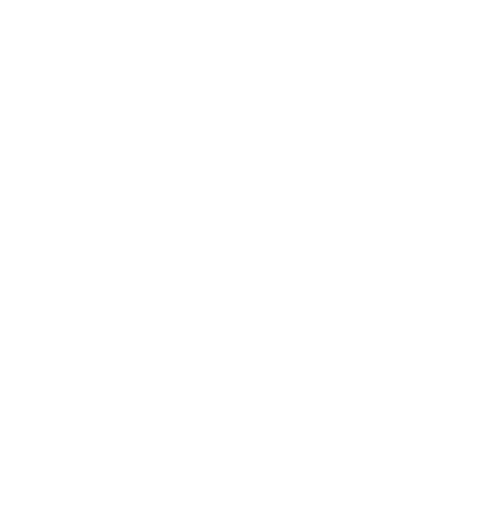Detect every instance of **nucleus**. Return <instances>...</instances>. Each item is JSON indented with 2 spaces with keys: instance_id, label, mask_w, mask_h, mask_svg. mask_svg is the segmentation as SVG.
<instances>
[]
</instances>
